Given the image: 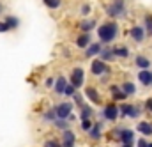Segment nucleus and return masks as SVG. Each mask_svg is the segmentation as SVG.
Segmentation results:
<instances>
[{
    "label": "nucleus",
    "mask_w": 152,
    "mask_h": 147,
    "mask_svg": "<svg viewBox=\"0 0 152 147\" xmlns=\"http://www.w3.org/2000/svg\"><path fill=\"white\" fill-rule=\"evenodd\" d=\"M118 32H120L118 23L113 21V20H108V21H104V23H101V25L97 27V41H99L103 46L112 44L115 39L118 37Z\"/></svg>",
    "instance_id": "1"
},
{
    "label": "nucleus",
    "mask_w": 152,
    "mask_h": 147,
    "mask_svg": "<svg viewBox=\"0 0 152 147\" xmlns=\"http://www.w3.org/2000/svg\"><path fill=\"white\" fill-rule=\"evenodd\" d=\"M104 12L110 20L117 21V20H120L127 14V4H126V0H112L104 7Z\"/></svg>",
    "instance_id": "2"
},
{
    "label": "nucleus",
    "mask_w": 152,
    "mask_h": 147,
    "mask_svg": "<svg viewBox=\"0 0 152 147\" xmlns=\"http://www.w3.org/2000/svg\"><path fill=\"white\" fill-rule=\"evenodd\" d=\"M53 108L57 113V119H62V121H69V117L76 112V107L71 99H62V101L55 103Z\"/></svg>",
    "instance_id": "3"
},
{
    "label": "nucleus",
    "mask_w": 152,
    "mask_h": 147,
    "mask_svg": "<svg viewBox=\"0 0 152 147\" xmlns=\"http://www.w3.org/2000/svg\"><path fill=\"white\" fill-rule=\"evenodd\" d=\"M67 80H69V83L75 87L76 90H80L81 87H85V83H87V71H85V68H81V66L71 68Z\"/></svg>",
    "instance_id": "4"
},
{
    "label": "nucleus",
    "mask_w": 152,
    "mask_h": 147,
    "mask_svg": "<svg viewBox=\"0 0 152 147\" xmlns=\"http://www.w3.org/2000/svg\"><path fill=\"white\" fill-rule=\"evenodd\" d=\"M101 117H103V121H106V122H115V121L120 117L118 105H115L113 101H112V103H106V105L103 107V110H101Z\"/></svg>",
    "instance_id": "5"
},
{
    "label": "nucleus",
    "mask_w": 152,
    "mask_h": 147,
    "mask_svg": "<svg viewBox=\"0 0 152 147\" xmlns=\"http://www.w3.org/2000/svg\"><path fill=\"white\" fill-rule=\"evenodd\" d=\"M90 74L96 76V78H101V76H104V74H110V66H108L106 62H103V60L97 57V59L90 60Z\"/></svg>",
    "instance_id": "6"
},
{
    "label": "nucleus",
    "mask_w": 152,
    "mask_h": 147,
    "mask_svg": "<svg viewBox=\"0 0 152 147\" xmlns=\"http://www.w3.org/2000/svg\"><path fill=\"white\" fill-rule=\"evenodd\" d=\"M60 144H62V147H76L78 135H76V131L73 128H69V129L60 133Z\"/></svg>",
    "instance_id": "7"
},
{
    "label": "nucleus",
    "mask_w": 152,
    "mask_h": 147,
    "mask_svg": "<svg viewBox=\"0 0 152 147\" xmlns=\"http://www.w3.org/2000/svg\"><path fill=\"white\" fill-rule=\"evenodd\" d=\"M83 96L85 99L90 101V105H103V98H101V92L94 87V85H87L85 90H83Z\"/></svg>",
    "instance_id": "8"
},
{
    "label": "nucleus",
    "mask_w": 152,
    "mask_h": 147,
    "mask_svg": "<svg viewBox=\"0 0 152 147\" xmlns=\"http://www.w3.org/2000/svg\"><path fill=\"white\" fill-rule=\"evenodd\" d=\"M97 27H99V23H97L96 18H81L80 23H78V30H80V34H90V32L96 30Z\"/></svg>",
    "instance_id": "9"
},
{
    "label": "nucleus",
    "mask_w": 152,
    "mask_h": 147,
    "mask_svg": "<svg viewBox=\"0 0 152 147\" xmlns=\"http://www.w3.org/2000/svg\"><path fill=\"white\" fill-rule=\"evenodd\" d=\"M118 110H120V117H129V119H136L142 110L134 105H129V103H120L118 105Z\"/></svg>",
    "instance_id": "10"
},
{
    "label": "nucleus",
    "mask_w": 152,
    "mask_h": 147,
    "mask_svg": "<svg viewBox=\"0 0 152 147\" xmlns=\"http://www.w3.org/2000/svg\"><path fill=\"white\" fill-rule=\"evenodd\" d=\"M103 129H104V121H94V126L92 129L87 133V137L92 140V142H99L103 138Z\"/></svg>",
    "instance_id": "11"
},
{
    "label": "nucleus",
    "mask_w": 152,
    "mask_h": 147,
    "mask_svg": "<svg viewBox=\"0 0 152 147\" xmlns=\"http://www.w3.org/2000/svg\"><path fill=\"white\" fill-rule=\"evenodd\" d=\"M103 48H104V46H103L99 41H94V43H92V44H90V46H88L85 51H83V57H85V59H90V60H94V59H97V57L101 55Z\"/></svg>",
    "instance_id": "12"
},
{
    "label": "nucleus",
    "mask_w": 152,
    "mask_h": 147,
    "mask_svg": "<svg viewBox=\"0 0 152 147\" xmlns=\"http://www.w3.org/2000/svg\"><path fill=\"white\" fill-rule=\"evenodd\" d=\"M67 85H69L67 76H66V74H57V76H55V87H53V92H55L57 96H64V90H66Z\"/></svg>",
    "instance_id": "13"
},
{
    "label": "nucleus",
    "mask_w": 152,
    "mask_h": 147,
    "mask_svg": "<svg viewBox=\"0 0 152 147\" xmlns=\"http://www.w3.org/2000/svg\"><path fill=\"white\" fill-rule=\"evenodd\" d=\"M118 142H120V146H134V131L129 128H122Z\"/></svg>",
    "instance_id": "14"
},
{
    "label": "nucleus",
    "mask_w": 152,
    "mask_h": 147,
    "mask_svg": "<svg viewBox=\"0 0 152 147\" xmlns=\"http://www.w3.org/2000/svg\"><path fill=\"white\" fill-rule=\"evenodd\" d=\"M92 43H94V41H92V36H90V34H78V36L75 37V46L78 50H83V51H85Z\"/></svg>",
    "instance_id": "15"
},
{
    "label": "nucleus",
    "mask_w": 152,
    "mask_h": 147,
    "mask_svg": "<svg viewBox=\"0 0 152 147\" xmlns=\"http://www.w3.org/2000/svg\"><path fill=\"white\" fill-rule=\"evenodd\" d=\"M76 112H78V119H80V121H88V119H92V117H94V113H96L94 107H92V105H88V103H85L83 107H80Z\"/></svg>",
    "instance_id": "16"
},
{
    "label": "nucleus",
    "mask_w": 152,
    "mask_h": 147,
    "mask_svg": "<svg viewBox=\"0 0 152 147\" xmlns=\"http://www.w3.org/2000/svg\"><path fill=\"white\" fill-rule=\"evenodd\" d=\"M41 121L44 122V124H55V121H57V113H55V108L53 107H48V108H44V110L41 112Z\"/></svg>",
    "instance_id": "17"
},
{
    "label": "nucleus",
    "mask_w": 152,
    "mask_h": 147,
    "mask_svg": "<svg viewBox=\"0 0 152 147\" xmlns=\"http://www.w3.org/2000/svg\"><path fill=\"white\" fill-rule=\"evenodd\" d=\"M129 36H131V39L134 43H142L145 39V29L142 25H133L131 30H129Z\"/></svg>",
    "instance_id": "18"
},
{
    "label": "nucleus",
    "mask_w": 152,
    "mask_h": 147,
    "mask_svg": "<svg viewBox=\"0 0 152 147\" xmlns=\"http://www.w3.org/2000/svg\"><path fill=\"white\" fill-rule=\"evenodd\" d=\"M112 51H113L115 59H127L129 57V48L126 46V44H115L113 48H112Z\"/></svg>",
    "instance_id": "19"
},
{
    "label": "nucleus",
    "mask_w": 152,
    "mask_h": 147,
    "mask_svg": "<svg viewBox=\"0 0 152 147\" xmlns=\"http://www.w3.org/2000/svg\"><path fill=\"white\" fill-rule=\"evenodd\" d=\"M4 21L7 23V27H9L11 30H18L20 25H21V20H20L16 14H5V16H4Z\"/></svg>",
    "instance_id": "20"
},
{
    "label": "nucleus",
    "mask_w": 152,
    "mask_h": 147,
    "mask_svg": "<svg viewBox=\"0 0 152 147\" xmlns=\"http://www.w3.org/2000/svg\"><path fill=\"white\" fill-rule=\"evenodd\" d=\"M134 64H136V68H140V71H149L151 69V60L145 55H136Z\"/></svg>",
    "instance_id": "21"
},
{
    "label": "nucleus",
    "mask_w": 152,
    "mask_h": 147,
    "mask_svg": "<svg viewBox=\"0 0 152 147\" xmlns=\"http://www.w3.org/2000/svg\"><path fill=\"white\" fill-rule=\"evenodd\" d=\"M138 82L145 87H152V71H138Z\"/></svg>",
    "instance_id": "22"
},
{
    "label": "nucleus",
    "mask_w": 152,
    "mask_h": 147,
    "mask_svg": "<svg viewBox=\"0 0 152 147\" xmlns=\"http://www.w3.org/2000/svg\"><path fill=\"white\" fill-rule=\"evenodd\" d=\"M120 89H122V92L129 98V96H134L136 94V85L133 83V82H122V85H120Z\"/></svg>",
    "instance_id": "23"
},
{
    "label": "nucleus",
    "mask_w": 152,
    "mask_h": 147,
    "mask_svg": "<svg viewBox=\"0 0 152 147\" xmlns=\"http://www.w3.org/2000/svg\"><path fill=\"white\" fill-rule=\"evenodd\" d=\"M136 129H138L142 135L151 137V135H152V122H149V121H142V122L136 126Z\"/></svg>",
    "instance_id": "24"
},
{
    "label": "nucleus",
    "mask_w": 152,
    "mask_h": 147,
    "mask_svg": "<svg viewBox=\"0 0 152 147\" xmlns=\"http://www.w3.org/2000/svg\"><path fill=\"white\" fill-rule=\"evenodd\" d=\"M99 59L103 60V62H106V64H110V62H113L115 60V55L113 51H112V48H103V51H101V55H99Z\"/></svg>",
    "instance_id": "25"
},
{
    "label": "nucleus",
    "mask_w": 152,
    "mask_h": 147,
    "mask_svg": "<svg viewBox=\"0 0 152 147\" xmlns=\"http://www.w3.org/2000/svg\"><path fill=\"white\" fill-rule=\"evenodd\" d=\"M44 7L50 9V11H58L62 5H64V0H42Z\"/></svg>",
    "instance_id": "26"
},
{
    "label": "nucleus",
    "mask_w": 152,
    "mask_h": 147,
    "mask_svg": "<svg viewBox=\"0 0 152 147\" xmlns=\"http://www.w3.org/2000/svg\"><path fill=\"white\" fill-rule=\"evenodd\" d=\"M42 147H62V144H60V137H48V138H44Z\"/></svg>",
    "instance_id": "27"
},
{
    "label": "nucleus",
    "mask_w": 152,
    "mask_h": 147,
    "mask_svg": "<svg viewBox=\"0 0 152 147\" xmlns=\"http://www.w3.org/2000/svg\"><path fill=\"white\" fill-rule=\"evenodd\" d=\"M78 12H80V16H81V18H88V16H90V12H92V5H90L88 2H83V4L80 5Z\"/></svg>",
    "instance_id": "28"
},
{
    "label": "nucleus",
    "mask_w": 152,
    "mask_h": 147,
    "mask_svg": "<svg viewBox=\"0 0 152 147\" xmlns=\"http://www.w3.org/2000/svg\"><path fill=\"white\" fill-rule=\"evenodd\" d=\"M53 128H55L57 131H60V133H62V131H66V129H69V128H71V122H69V121L57 119V121H55V124H53Z\"/></svg>",
    "instance_id": "29"
},
{
    "label": "nucleus",
    "mask_w": 152,
    "mask_h": 147,
    "mask_svg": "<svg viewBox=\"0 0 152 147\" xmlns=\"http://www.w3.org/2000/svg\"><path fill=\"white\" fill-rule=\"evenodd\" d=\"M78 126H80V129H81L83 133H88V131L92 129V126H94V121H92V119H88V121H80Z\"/></svg>",
    "instance_id": "30"
},
{
    "label": "nucleus",
    "mask_w": 152,
    "mask_h": 147,
    "mask_svg": "<svg viewBox=\"0 0 152 147\" xmlns=\"http://www.w3.org/2000/svg\"><path fill=\"white\" fill-rule=\"evenodd\" d=\"M71 101L75 103V107H76V108H80V107H83V105H85V96H83V94H81V92L78 90V92L75 94V98H73Z\"/></svg>",
    "instance_id": "31"
},
{
    "label": "nucleus",
    "mask_w": 152,
    "mask_h": 147,
    "mask_svg": "<svg viewBox=\"0 0 152 147\" xmlns=\"http://www.w3.org/2000/svg\"><path fill=\"white\" fill-rule=\"evenodd\" d=\"M42 87L48 89V90H53V87H55V76H46L42 80Z\"/></svg>",
    "instance_id": "32"
},
{
    "label": "nucleus",
    "mask_w": 152,
    "mask_h": 147,
    "mask_svg": "<svg viewBox=\"0 0 152 147\" xmlns=\"http://www.w3.org/2000/svg\"><path fill=\"white\" fill-rule=\"evenodd\" d=\"M76 92H78V90H76V89L73 87V85H71V83H69V85L66 87V90H64V98H66V99H73Z\"/></svg>",
    "instance_id": "33"
},
{
    "label": "nucleus",
    "mask_w": 152,
    "mask_h": 147,
    "mask_svg": "<svg viewBox=\"0 0 152 147\" xmlns=\"http://www.w3.org/2000/svg\"><path fill=\"white\" fill-rule=\"evenodd\" d=\"M126 99H127V96H126V94H124V92H122V89H120V90H118V92H115V94H112V101H126Z\"/></svg>",
    "instance_id": "34"
},
{
    "label": "nucleus",
    "mask_w": 152,
    "mask_h": 147,
    "mask_svg": "<svg viewBox=\"0 0 152 147\" xmlns=\"http://www.w3.org/2000/svg\"><path fill=\"white\" fill-rule=\"evenodd\" d=\"M147 34H152V14H145V27Z\"/></svg>",
    "instance_id": "35"
},
{
    "label": "nucleus",
    "mask_w": 152,
    "mask_h": 147,
    "mask_svg": "<svg viewBox=\"0 0 152 147\" xmlns=\"http://www.w3.org/2000/svg\"><path fill=\"white\" fill-rule=\"evenodd\" d=\"M7 32H11V29L7 27V23L4 20H0V34H7Z\"/></svg>",
    "instance_id": "36"
},
{
    "label": "nucleus",
    "mask_w": 152,
    "mask_h": 147,
    "mask_svg": "<svg viewBox=\"0 0 152 147\" xmlns=\"http://www.w3.org/2000/svg\"><path fill=\"white\" fill-rule=\"evenodd\" d=\"M143 107H145V110H147V112H152V98H149V99L145 101V105H143Z\"/></svg>",
    "instance_id": "37"
},
{
    "label": "nucleus",
    "mask_w": 152,
    "mask_h": 147,
    "mask_svg": "<svg viewBox=\"0 0 152 147\" xmlns=\"http://www.w3.org/2000/svg\"><path fill=\"white\" fill-rule=\"evenodd\" d=\"M136 147H149V142H147L145 138H140L138 144H136Z\"/></svg>",
    "instance_id": "38"
},
{
    "label": "nucleus",
    "mask_w": 152,
    "mask_h": 147,
    "mask_svg": "<svg viewBox=\"0 0 152 147\" xmlns=\"http://www.w3.org/2000/svg\"><path fill=\"white\" fill-rule=\"evenodd\" d=\"M2 14H4V4L0 2V16H2Z\"/></svg>",
    "instance_id": "39"
},
{
    "label": "nucleus",
    "mask_w": 152,
    "mask_h": 147,
    "mask_svg": "<svg viewBox=\"0 0 152 147\" xmlns=\"http://www.w3.org/2000/svg\"><path fill=\"white\" fill-rule=\"evenodd\" d=\"M120 147H133V146H120Z\"/></svg>",
    "instance_id": "40"
},
{
    "label": "nucleus",
    "mask_w": 152,
    "mask_h": 147,
    "mask_svg": "<svg viewBox=\"0 0 152 147\" xmlns=\"http://www.w3.org/2000/svg\"><path fill=\"white\" fill-rule=\"evenodd\" d=\"M149 147H152V144H149Z\"/></svg>",
    "instance_id": "41"
}]
</instances>
